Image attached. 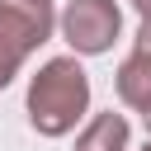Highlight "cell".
Returning <instances> with one entry per match:
<instances>
[{"label": "cell", "instance_id": "1", "mask_svg": "<svg viewBox=\"0 0 151 151\" xmlns=\"http://www.w3.org/2000/svg\"><path fill=\"white\" fill-rule=\"evenodd\" d=\"M90 113V76L76 57H52L28 80V123L42 137H66Z\"/></svg>", "mask_w": 151, "mask_h": 151}, {"label": "cell", "instance_id": "2", "mask_svg": "<svg viewBox=\"0 0 151 151\" xmlns=\"http://www.w3.org/2000/svg\"><path fill=\"white\" fill-rule=\"evenodd\" d=\"M57 28L52 0H0V90Z\"/></svg>", "mask_w": 151, "mask_h": 151}, {"label": "cell", "instance_id": "3", "mask_svg": "<svg viewBox=\"0 0 151 151\" xmlns=\"http://www.w3.org/2000/svg\"><path fill=\"white\" fill-rule=\"evenodd\" d=\"M57 24H61V38L71 42L76 57H99L113 47V38L123 28V9L113 0H71Z\"/></svg>", "mask_w": 151, "mask_h": 151}, {"label": "cell", "instance_id": "4", "mask_svg": "<svg viewBox=\"0 0 151 151\" xmlns=\"http://www.w3.org/2000/svg\"><path fill=\"white\" fill-rule=\"evenodd\" d=\"M118 99L127 109H146L151 104V24L137 28V42H132V57L118 66Z\"/></svg>", "mask_w": 151, "mask_h": 151}, {"label": "cell", "instance_id": "5", "mask_svg": "<svg viewBox=\"0 0 151 151\" xmlns=\"http://www.w3.org/2000/svg\"><path fill=\"white\" fill-rule=\"evenodd\" d=\"M127 137H132L127 118L109 109V113H94V118L80 127V137H76V151H127Z\"/></svg>", "mask_w": 151, "mask_h": 151}, {"label": "cell", "instance_id": "6", "mask_svg": "<svg viewBox=\"0 0 151 151\" xmlns=\"http://www.w3.org/2000/svg\"><path fill=\"white\" fill-rule=\"evenodd\" d=\"M132 9L142 14V24H151V0H132Z\"/></svg>", "mask_w": 151, "mask_h": 151}, {"label": "cell", "instance_id": "7", "mask_svg": "<svg viewBox=\"0 0 151 151\" xmlns=\"http://www.w3.org/2000/svg\"><path fill=\"white\" fill-rule=\"evenodd\" d=\"M142 118H146V132H151V104H146V109H142Z\"/></svg>", "mask_w": 151, "mask_h": 151}, {"label": "cell", "instance_id": "8", "mask_svg": "<svg viewBox=\"0 0 151 151\" xmlns=\"http://www.w3.org/2000/svg\"><path fill=\"white\" fill-rule=\"evenodd\" d=\"M146 151H151V142H146Z\"/></svg>", "mask_w": 151, "mask_h": 151}]
</instances>
